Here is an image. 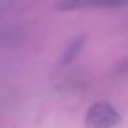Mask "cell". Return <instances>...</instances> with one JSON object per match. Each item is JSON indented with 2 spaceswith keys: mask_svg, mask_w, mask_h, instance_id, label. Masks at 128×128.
Instances as JSON below:
<instances>
[{
  "mask_svg": "<svg viewBox=\"0 0 128 128\" xmlns=\"http://www.w3.org/2000/svg\"><path fill=\"white\" fill-rule=\"evenodd\" d=\"M122 116L107 101H98L86 110L84 124L86 128H112L120 124Z\"/></svg>",
  "mask_w": 128,
  "mask_h": 128,
  "instance_id": "obj_1",
  "label": "cell"
},
{
  "mask_svg": "<svg viewBox=\"0 0 128 128\" xmlns=\"http://www.w3.org/2000/svg\"><path fill=\"white\" fill-rule=\"evenodd\" d=\"M127 4L128 0H58L55 8L58 11H73L86 8H118Z\"/></svg>",
  "mask_w": 128,
  "mask_h": 128,
  "instance_id": "obj_2",
  "label": "cell"
},
{
  "mask_svg": "<svg viewBox=\"0 0 128 128\" xmlns=\"http://www.w3.org/2000/svg\"><path fill=\"white\" fill-rule=\"evenodd\" d=\"M86 35H80L78 37H75L72 42L68 44V46L65 48L63 55L60 58V66H66L68 65L72 61H74V58L80 54L81 50L83 48L84 44H86Z\"/></svg>",
  "mask_w": 128,
  "mask_h": 128,
  "instance_id": "obj_3",
  "label": "cell"
}]
</instances>
